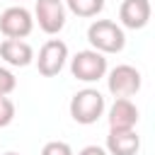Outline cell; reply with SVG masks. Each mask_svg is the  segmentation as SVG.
<instances>
[{"instance_id": "277c9868", "label": "cell", "mask_w": 155, "mask_h": 155, "mask_svg": "<svg viewBox=\"0 0 155 155\" xmlns=\"http://www.w3.org/2000/svg\"><path fill=\"white\" fill-rule=\"evenodd\" d=\"M68 61V46L61 39H48L41 48H39V58H36V68L44 78H53L63 70Z\"/></svg>"}, {"instance_id": "8992f818", "label": "cell", "mask_w": 155, "mask_h": 155, "mask_svg": "<svg viewBox=\"0 0 155 155\" xmlns=\"http://www.w3.org/2000/svg\"><path fill=\"white\" fill-rule=\"evenodd\" d=\"M34 17H36L41 31L58 34L65 27V2L63 0H36Z\"/></svg>"}, {"instance_id": "e0dca14e", "label": "cell", "mask_w": 155, "mask_h": 155, "mask_svg": "<svg viewBox=\"0 0 155 155\" xmlns=\"http://www.w3.org/2000/svg\"><path fill=\"white\" fill-rule=\"evenodd\" d=\"M2 155H19V153H12V150H10V153H2Z\"/></svg>"}, {"instance_id": "3957f363", "label": "cell", "mask_w": 155, "mask_h": 155, "mask_svg": "<svg viewBox=\"0 0 155 155\" xmlns=\"http://www.w3.org/2000/svg\"><path fill=\"white\" fill-rule=\"evenodd\" d=\"M70 73L80 82H97L107 73V58H104V53H99L94 48L78 51L70 61Z\"/></svg>"}, {"instance_id": "9c48e42d", "label": "cell", "mask_w": 155, "mask_h": 155, "mask_svg": "<svg viewBox=\"0 0 155 155\" xmlns=\"http://www.w3.org/2000/svg\"><path fill=\"white\" fill-rule=\"evenodd\" d=\"M119 19L126 29H143L150 22V2L148 0H124L119 7Z\"/></svg>"}, {"instance_id": "ba28073f", "label": "cell", "mask_w": 155, "mask_h": 155, "mask_svg": "<svg viewBox=\"0 0 155 155\" xmlns=\"http://www.w3.org/2000/svg\"><path fill=\"white\" fill-rule=\"evenodd\" d=\"M140 150V136L133 128H109L107 153L109 155H136Z\"/></svg>"}, {"instance_id": "9a60e30c", "label": "cell", "mask_w": 155, "mask_h": 155, "mask_svg": "<svg viewBox=\"0 0 155 155\" xmlns=\"http://www.w3.org/2000/svg\"><path fill=\"white\" fill-rule=\"evenodd\" d=\"M15 87H17V78H15L7 68L0 65V94H10Z\"/></svg>"}, {"instance_id": "6da1fadb", "label": "cell", "mask_w": 155, "mask_h": 155, "mask_svg": "<svg viewBox=\"0 0 155 155\" xmlns=\"http://www.w3.org/2000/svg\"><path fill=\"white\" fill-rule=\"evenodd\" d=\"M87 41L99 53H119L126 46V34H124V29L116 22H111V19H97L87 29Z\"/></svg>"}, {"instance_id": "5b68a950", "label": "cell", "mask_w": 155, "mask_h": 155, "mask_svg": "<svg viewBox=\"0 0 155 155\" xmlns=\"http://www.w3.org/2000/svg\"><path fill=\"white\" fill-rule=\"evenodd\" d=\"M34 29V17L27 7L22 5H15V7H7L2 15H0V31L7 36V39H24L29 36Z\"/></svg>"}, {"instance_id": "7c38bea8", "label": "cell", "mask_w": 155, "mask_h": 155, "mask_svg": "<svg viewBox=\"0 0 155 155\" xmlns=\"http://www.w3.org/2000/svg\"><path fill=\"white\" fill-rule=\"evenodd\" d=\"M65 5L78 17H97L104 10V0H65Z\"/></svg>"}, {"instance_id": "52a82bcc", "label": "cell", "mask_w": 155, "mask_h": 155, "mask_svg": "<svg viewBox=\"0 0 155 155\" xmlns=\"http://www.w3.org/2000/svg\"><path fill=\"white\" fill-rule=\"evenodd\" d=\"M140 73L133 68V65H116L111 68L109 78H107V87L114 97H131L140 90Z\"/></svg>"}, {"instance_id": "7a4b0ae2", "label": "cell", "mask_w": 155, "mask_h": 155, "mask_svg": "<svg viewBox=\"0 0 155 155\" xmlns=\"http://www.w3.org/2000/svg\"><path fill=\"white\" fill-rule=\"evenodd\" d=\"M102 114H104V97H102L99 90L85 87V90L73 94V99H70L73 121H78L82 126H90V124H97V119Z\"/></svg>"}, {"instance_id": "5bb4252c", "label": "cell", "mask_w": 155, "mask_h": 155, "mask_svg": "<svg viewBox=\"0 0 155 155\" xmlns=\"http://www.w3.org/2000/svg\"><path fill=\"white\" fill-rule=\"evenodd\" d=\"M41 155H73V148L68 143H63V140H51V143L44 145Z\"/></svg>"}, {"instance_id": "30bf717a", "label": "cell", "mask_w": 155, "mask_h": 155, "mask_svg": "<svg viewBox=\"0 0 155 155\" xmlns=\"http://www.w3.org/2000/svg\"><path fill=\"white\" fill-rule=\"evenodd\" d=\"M0 58L7 65L24 68V65H29L34 61V51H31V46L24 39H5L0 44Z\"/></svg>"}, {"instance_id": "8fae6325", "label": "cell", "mask_w": 155, "mask_h": 155, "mask_svg": "<svg viewBox=\"0 0 155 155\" xmlns=\"http://www.w3.org/2000/svg\"><path fill=\"white\" fill-rule=\"evenodd\" d=\"M109 128H136L138 124V107L128 97H116L109 109Z\"/></svg>"}, {"instance_id": "2e32d148", "label": "cell", "mask_w": 155, "mask_h": 155, "mask_svg": "<svg viewBox=\"0 0 155 155\" xmlns=\"http://www.w3.org/2000/svg\"><path fill=\"white\" fill-rule=\"evenodd\" d=\"M78 155H109L104 148H99V145H85Z\"/></svg>"}, {"instance_id": "4fadbf2b", "label": "cell", "mask_w": 155, "mask_h": 155, "mask_svg": "<svg viewBox=\"0 0 155 155\" xmlns=\"http://www.w3.org/2000/svg\"><path fill=\"white\" fill-rule=\"evenodd\" d=\"M15 119V102L7 94H0V128L10 126Z\"/></svg>"}]
</instances>
